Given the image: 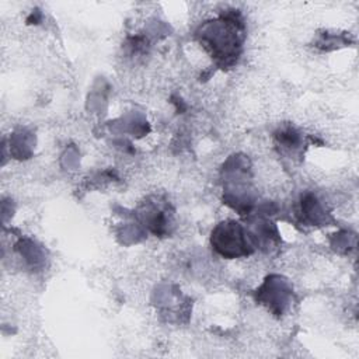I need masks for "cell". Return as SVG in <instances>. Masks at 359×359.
I'll use <instances>...</instances> for the list:
<instances>
[{
  "instance_id": "obj_1",
  "label": "cell",
  "mask_w": 359,
  "mask_h": 359,
  "mask_svg": "<svg viewBox=\"0 0 359 359\" xmlns=\"http://www.w3.org/2000/svg\"><path fill=\"white\" fill-rule=\"evenodd\" d=\"M212 243L215 244L217 251L226 257H234L248 252V250H245L248 244L238 223H222V226L215 230Z\"/></svg>"
}]
</instances>
